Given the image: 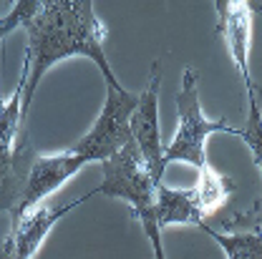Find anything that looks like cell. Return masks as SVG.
Returning a JSON list of instances; mask_svg holds the SVG:
<instances>
[{
	"instance_id": "4",
	"label": "cell",
	"mask_w": 262,
	"mask_h": 259,
	"mask_svg": "<svg viewBox=\"0 0 262 259\" xmlns=\"http://www.w3.org/2000/svg\"><path fill=\"white\" fill-rule=\"evenodd\" d=\"M139 96L129 93L126 88H106V101L91 131L73 146L76 154L91 161H106L119 154L126 144L134 141L131 136V113L136 108Z\"/></svg>"
},
{
	"instance_id": "12",
	"label": "cell",
	"mask_w": 262,
	"mask_h": 259,
	"mask_svg": "<svg viewBox=\"0 0 262 259\" xmlns=\"http://www.w3.org/2000/svg\"><path fill=\"white\" fill-rule=\"evenodd\" d=\"M202 231L212 237L227 259H262V231H229L222 234L212 229L207 222L202 224Z\"/></svg>"
},
{
	"instance_id": "7",
	"label": "cell",
	"mask_w": 262,
	"mask_h": 259,
	"mask_svg": "<svg viewBox=\"0 0 262 259\" xmlns=\"http://www.w3.org/2000/svg\"><path fill=\"white\" fill-rule=\"evenodd\" d=\"M86 163H89V159L81 156V154H76L73 149H68L63 154H53V156H40V154H35V159H33V163H31V174H28L26 192L20 196L18 206L10 211V224L18 222L20 217H26L28 211L38 209L46 196L53 194L71 176H76Z\"/></svg>"
},
{
	"instance_id": "3",
	"label": "cell",
	"mask_w": 262,
	"mask_h": 259,
	"mask_svg": "<svg viewBox=\"0 0 262 259\" xmlns=\"http://www.w3.org/2000/svg\"><path fill=\"white\" fill-rule=\"evenodd\" d=\"M101 171H103V181L98 186V194L126 201L131 206L134 219H139L144 211L154 209L157 184H154V179L144 163V156L134 141L126 144L111 159L101 161Z\"/></svg>"
},
{
	"instance_id": "5",
	"label": "cell",
	"mask_w": 262,
	"mask_h": 259,
	"mask_svg": "<svg viewBox=\"0 0 262 259\" xmlns=\"http://www.w3.org/2000/svg\"><path fill=\"white\" fill-rule=\"evenodd\" d=\"M159 86H162V68L159 63L151 65V76L146 88L141 91V96L136 101V108L131 113V136L134 144L139 146L144 163L154 179V184L159 186L164 176V144H162V131H159Z\"/></svg>"
},
{
	"instance_id": "15",
	"label": "cell",
	"mask_w": 262,
	"mask_h": 259,
	"mask_svg": "<svg viewBox=\"0 0 262 259\" xmlns=\"http://www.w3.org/2000/svg\"><path fill=\"white\" fill-rule=\"evenodd\" d=\"M35 3H38V0H20V3H15V8H13L8 15L0 18V40H3L8 33H13L15 28H23V23L31 18L33 10H35Z\"/></svg>"
},
{
	"instance_id": "2",
	"label": "cell",
	"mask_w": 262,
	"mask_h": 259,
	"mask_svg": "<svg viewBox=\"0 0 262 259\" xmlns=\"http://www.w3.org/2000/svg\"><path fill=\"white\" fill-rule=\"evenodd\" d=\"M199 70L187 65L182 73V86L174 96L177 103V113H179V126L171 138L169 146H164V166L171 161H182L194 166L196 171H202L207 166V151H204V141L212 133H232L239 136V129H234L225 119H204L202 113V103H199Z\"/></svg>"
},
{
	"instance_id": "6",
	"label": "cell",
	"mask_w": 262,
	"mask_h": 259,
	"mask_svg": "<svg viewBox=\"0 0 262 259\" xmlns=\"http://www.w3.org/2000/svg\"><path fill=\"white\" fill-rule=\"evenodd\" d=\"M94 194H98V189L81 196V199L66 201V204H53V206L40 204L38 209H33L26 217H20L18 222H13L3 247H0V259H33L35 252L40 249V244L46 242V237L51 234V229L56 227L68 211H73L76 206L89 201Z\"/></svg>"
},
{
	"instance_id": "11",
	"label": "cell",
	"mask_w": 262,
	"mask_h": 259,
	"mask_svg": "<svg viewBox=\"0 0 262 259\" xmlns=\"http://www.w3.org/2000/svg\"><path fill=\"white\" fill-rule=\"evenodd\" d=\"M232 192H234V184L229 181L225 174H220L217 169H212L209 163L199 171V179H196L194 189H192L202 217H212L220 209H225V204L229 201Z\"/></svg>"
},
{
	"instance_id": "8",
	"label": "cell",
	"mask_w": 262,
	"mask_h": 259,
	"mask_svg": "<svg viewBox=\"0 0 262 259\" xmlns=\"http://www.w3.org/2000/svg\"><path fill=\"white\" fill-rule=\"evenodd\" d=\"M217 28L214 33L225 40L234 68L242 76L245 88L255 86L250 76V53H252V5L245 0H217Z\"/></svg>"
},
{
	"instance_id": "1",
	"label": "cell",
	"mask_w": 262,
	"mask_h": 259,
	"mask_svg": "<svg viewBox=\"0 0 262 259\" xmlns=\"http://www.w3.org/2000/svg\"><path fill=\"white\" fill-rule=\"evenodd\" d=\"M28 35V48L23 58V70L18 83L23 86V106H20V136L18 141H28V116L35 91L43 76L66 58H89L101 70L106 88H124L114 68L106 58L103 40L108 28L101 23L94 10V3L86 0H46L35 3L33 15L23 23Z\"/></svg>"
},
{
	"instance_id": "13",
	"label": "cell",
	"mask_w": 262,
	"mask_h": 259,
	"mask_svg": "<svg viewBox=\"0 0 262 259\" xmlns=\"http://www.w3.org/2000/svg\"><path fill=\"white\" fill-rule=\"evenodd\" d=\"M247 93V124L239 129V138L247 144L250 154H252V163L257 166L262 176V108H260V93L257 86L245 88Z\"/></svg>"
},
{
	"instance_id": "14",
	"label": "cell",
	"mask_w": 262,
	"mask_h": 259,
	"mask_svg": "<svg viewBox=\"0 0 262 259\" xmlns=\"http://www.w3.org/2000/svg\"><path fill=\"white\" fill-rule=\"evenodd\" d=\"M225 229H245V231H262V196L255 199L247 209L229 211L220 222Z\"/></svg>"
},
{
	"instance_id": "9",
	"label": "cell",
	"mask_w": 262,
	"mask_h": 259,
	"mask_svg": "<svg viewBox=\"0 0 262 259\" xmlns=\"http://www.w3.org/2000/svg\"><path fill=\"white\" fill-rule=\"evenodd\" d=\"M154 217L159 229L174 227V224H187V227H202L204 217L199 211L192 189H169V186H157L154 194Z\"/></svg>"
},
{
	"instance_id": "16",
	"label": "cell",
	"mask_w": 262,
	"mask_h": 259,
	"mask_svg": "<svg viewBox=\"0 0 262 259\" xmlns=\"http://www.w3.org/2000/svg\"><path fill=\"white\" fill-rule=\"evenodd\" d=\"M141 227H144V234L146 239L151 242V252H154V259H166L164 257V244H162V229L157 224V217H154V209L144 211L139 219H136Z\"/></svg>"
},
{
	"instance_id": "10",
	"label": "cell",
	"mask_w": 262,
	"mask_h": 259,
	"mask_svg": "<svg viewBox=\"0 0 262 259\" xmlns=\"http://www.w3.org/2000/svg\"><path fill=\"white\" fill-rule=\"evenodd\" d=\"M20 106H23V86L18 83L13 96L0 103V192L8 186L13 176V161L20 136Z\"/></svg>"
}]
</instances>
